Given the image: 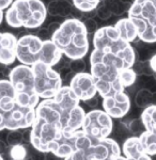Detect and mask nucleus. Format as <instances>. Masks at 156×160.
Returning a JSON list of instances; mask_svg holds the SVG:
<instances>
[{"label": "nucleus", "mask_w": 156, "mask_h": 160, "mask_svg": "<svg viewBox=\"0 0 156 160\" xmlns=\"http://www.w3.org/2000/svg\"><path fill=\"white\" fill-rule=\"evenodd\" d=\"M80 99L70 86H62L53 98L43 99L35 108V118L58 128L62 132L81 129L86 115Z\"/></svg>", "instance_id": "f257e3e1"}, {"label": "nucleus", "mask_w": 156, "mask_h": 160, "mask_svg": "<svg viewBox=\"0 0 156 160\" xmlns=\"http://www.w3.org/2000/svg\"><path fill=\"white\" fill-rule=\"evenodd\" d=\"M90 63L102 62L119 69L131 68L136 61V53L131 43L123 40L114 26L100 28L93 35Z\"/></svg>", "instance_id": "f03ea898"}, {"label": "nucleus", "mask_w": 156, "mask_h": 160, "mask_svg": "<svg viewBox=\"0 0 156 160\" xmlns=\"http://www.w3.org/2000/svg\"><path fill=\"white\" fill-rule=\"evenodd\" d=\"M88 29L85 22L76 18L64 20L55 30L51 41L62 55L71 60H81L89 51Z\"/></svg>", "instance_id": "7ed1b4c3"}, {"label": "nucleus", "mask_w": 156, "mask_h": 160, "mask_svg": "<svg viewBox=\"0 0 156 160\" xmlns=\"http://www.w3.org/2000/svg\"><path fill=\"white\" fill-rule=\"evenodd\" d=\"M62 52L50 40H42L33 34L23 35L17 40L16 59L20 64L32 66L45 63L54 66L61 60Z\"/></svg>", "instance_id": "20e7f679"}, {"label": "nucleus", "mask_w": 156, "mask_h": 160, "mask_svg": "<svg viewBox=\"0 0 156 160\" xmlns=\"http://www.w3.org/2000/svg\"><path fill=\"white\" fill-rule=\"evenodd\" d=\"M47 10L42 0H14L4 13L7 24L12 28L35 29L43 25Z\"/></svg>", "instance_id": "39448f33"}, {"label": "nucleus", "mask_w": 156, "mask_h": 160, "mask_svg": "<svg viewBox=\"0 0 156 160\" xmlns=\"http://www.w3.org/2000/svg\"><path fill=\"white\" fill-rule=\"evenodd\" d=\"M128 18L136 26L139 40L156 42V0H134L128 9Z\"/></svg>", "instance_id": "423d86ee"}, {"label": "nucleus", "mask_w": 156, "mask_h": 160, "mask_svg": "<svg viewBox=\"0 0 156 160\" xmlns=\"http://www.w3.org/2000/svg\"><path fill=\"white\" fill-rule=\"evenodd\" d=\"M9 80L15 90L17 104L23 107L36 108L40 97L35 91L32 66L25 64L16 65L10 72Z\"/></svg>", "instance_id": "0eeeda50"}, {"label": "nucleus", "mask_w": 156, "mask_h": 160, "mask_svg": "<svg viewBox=\"0 0 156 160\" xmlns=\"http://www.w3.org/2000/svg\"><path fill=\"white\" fill-rule=\"evenodd\" d=\"M76 151L80 149L92 160H112L121 155L119 143L110 138H93L79 129L76 132Z\"/></svg>", "instance_id": "6e6552de"}, {"label": "nucleus", "mask_w": 156, "mask_h": 160, "mask_svg": "<svg viewBox=\"0 0 156 160\" xmlns=\"http://www.w3.org/2000/svg\"><path fill=\"white\" fill-rule=\"evenodd\" d=\"M90 73L94 79L97 93L102 96V98L124 91L125 88L121 80L122 69L102 62L90 63Z\"/></svg>", "instance_id": "1a4fd4ad"}, {"label": "nucleus", "mask_w": 156, "mask_h": 160, "mask_svg": "<svg viewBox=\"0 0 156 160\" xmlns=\"http://www.w3.org/2000/svg\"><path fill=\"white\" fill-rule=\"evenodd\" d=\"M34 75L35 91L42 99L53 98L62 88L60 74L53 66L45 63H36L32 65Z\"/></svg>", "instance_id": "9d476101"}, {"label": "nucleus", "mask_w": 156, "mask_h": 160, "mask_svg": "<svg viewBox=\"0 0 156 160\" xmlns=\"http://www.w3.org/2000/svg\"><path fill=\"white\" fill-rule=\"evenodd\" d=\"M113 129L112 118L105 110L94 109L86 113L81 130L93 138H107Z\"/></svg>", "instance_id": "9b49d317"}, {"label": "nucleus", "mask_w": 156, "mask_h": 160, "mask_svg": "<svg viewBox=\"0 0 156 160\" xmlns=\"http://www.w3.org/2000/svg\"><path fill=\"white\" fill-rule=\"evenodd\" d=\"M18 104L16 94L9 79H0V131L6 129V121Z\"/></svg>", "instance_id": "f8f14e48"}, {"label": "nucleus", "mask_w": 156, "mask_h": 160, "mask_svg": "<svg viewBox=\"0 0 156 160\" xmlns=\"http://www.w3.org/2000/svg\"><path fill=\"white\" fill-rule=\"evenodd\" d=\"M70 87L78 98L84 102L94 97L97 93L94 79L91 73H85V72L77 73L72 78Z\"/></svg>", "instance_id": "ddd939ff"}, {"label": "nucleus", "mask_w": 156, "mask_h": 160, "mask_svg": "<svg viewBox=\"0 0 156 160\" xmlns=\"http://www.w3.org/2000/svg\"><path fill=\"white\" fill-rule=\"evenodd\" d=\"M103 108L113 118L125 117L131 109V99L125 92H119L103 98Z\"/></svg>", "instance_id": "4468645a"}, {"label": "nucleus", "mask_w": 156, "mask_h": 160, "mask_svg": "<svg viewBox=\"0 0 156 160\" xmlns=\"http://www.w3.org/2000/svg\"><path fill=\"white\" fill-rule=\"evenodd\" d=\"M17 40L10 32H0V63L11 65L16 60Z\"/></svg>", "instance_id": "2eb2a0df"}, {"label": "nucleus", "mask_w": 156, "mask_h": 160, "mask_svg": "<svg viewBox=\"0 0 156 160\" xmlns=\"http://www.w3.org/2000/svg\"><path fill=\"white\" fill-rule=\"evenodd\" d=\"M114 28L118 31L120 37L129 43L134 42L138 38L136 26L134 25V22L128 17L127 18H122L119 22H117L116 25H114Z\"/></svg>", "instance_id": "dca6fc26"}, {"label": "nucleus", "mask_w": 156, "mask_h": 160, "mask_svg": "<svg viewBox=\"0 0 156 160\" xmlns=\"http://www.w3.org/2000/svg\"><path fill=\"white\" fill-rule=\"evenodd\" d=\"M122 151H123V154L126 158H134V157H138L140 155L145 154L139 137L127 138L123 143Z\"/></svg>", "instance_id": "f3484780"}, {"label": "nucleus", "mask_w": 156, "mask_h": 160, "mask_svg": "<svg viewBox=\"0 0 156 160\" xmlns=\"http://www.w3.org/2000/svg\"><path fill=\"white\" fill-rule=\"evenodd\" d=\"M140 118L143 122L145 130L156 135V105H150L145 107Z\"/></svg>", "instance_id": "a211bd4d"}, {"label": "nucleus", "mask_w": 156, "mask_h": 160, "mask_svg": "<svg viewBox=\"0 0 156 160\" xmlns=\"http://www.w3.org/2000/svg\"><path fill=\"white\" fill-rule=\"evenodd\" d=\"M139 139L141 141L142 148L145 154L149 156L156 155V135L148 130H144L141 135H139Z\"/></svg>", "instance_id": "6ab92c4d"}, {"label": "nucleus", "mask_w": 156, "mask_h": 160, "mask_svg": "<svg viewBox=\"0 0 156 160\" xmlns=\"http://www.w3.org/2000/svg\"><path fill=\"white\" fill-rule=\"evenodd\" d=\"M135 102L140 108H145L152 105V93L147 89H142L138 91L135 97Z\"/></svg>", "instance_id": "aec40b11"}, {"label": "nucleus", "mask_w": 156, "mask_h": 160, "mask_svg": "<svg viewBox=\"0 0 156 160\" xmlns=\"http://www.w3.org/2000/svg\"><path fill=\"white\" fill-rule=\"evenodd\" d=\"M101 0H73L74 7L81 12H91L100 4Z\"/></svg>", "instance_id": "412c9836"}, {"label": "nucleus", "mask_w": 156, "mask_h": 160, "mask_svg": "<svg viewBox=\"0 0 156 160\" xmlns=\"http://www.w3.org/2000/svg\"><path fill=\"white\" fill-rule=\"evenodd\" d=\"M9 156L12 160H25L28 156V148L23 144L10 146Z\"/></svg>", "instance_id": "4be33fe9"}, {"label": "nucleus", "mask_w": 156, "mask_h": 160, "mask_svg": "<svg viewBox=\"0 0 156 160\" xmlns=\"http://www.w3.org/2000/svg\"><path fill=\"white\" fill-rule=\"evenodd\" d=\"M136 78H137V74L132 68L122 69L121 80H122V83H123L124 88H128L133 86V84L135 83V81H136Z\"/></svg>", "instance_id": "5701e85b"}, {"label": "nucleus", "mask_w": 156, "mask_h": 160, "mask_svg": "<svg viewBox=\"0 0 156 160\" xmlns=\"http://www.w3.org/2000/svg\"><path fill=\"white\" fill-rule=\"evenodd\" d=\"M24 135L23 132H20L19 130H9L8 135L6 137V143L9 146H14L22 144L24 141Z\"/></svg>", "instance_id": "b1692460"}, {"label": "nucleus", "mask_w": 156, "mask_h": 160, "mask_svg": "<svg viewBox=\"0 0 156 160\" xmlns=\"http://www.w3.org/2000/svg\"><path fill=\"white\" fill-rule=\"evenodd\" d=\"M127 127H128V130L131 131L132 133H136V135H141L145 130V127L143 125V122H142L141 118L132 120Z\"/></svg>", "instance_id": "393cba45"}, {"label": "nucleus", "mask_w": 156, "mask_h": 160, "mask_svg": "<svg viewBox=\"0 0 156 160\" xmlns=\"http://www.w3.org/2000/svg\"><path fill=\"white\" fill-rule=\"evenodd\" d=\"M47 154L48 153L34 148L32 145H31V149H28V156H29L30 160H46Z\"/></svg>", "instance_id": "a878e982"}, {"label": "nucleus", "mask_w": 156, "mask_h": 160, "mask_svg": "<svg viewBox=\"0 0 156 160\" xmlns=\"http://www.w3.org/2000/svg\"><path fill=\"white\" fill-rule=\"evenodd\" d=\"M14 0H0V10L4 11L8 8H10V6L13 3Z\"/></svg>", "instance_id": "bb28decb"}, {"label": "nucleus", "mask_w": 156, "mask_h": 160, "mask_svg": "<svg viewBox=\"0 0 156 160\" xmlns=\"http://www.w3.org/2000/svg\"><path fill=\"white\" fill-rule=\"evenodd\" d=\"M97 98H96V96L94 97H92V98H90V99H88V100H86V104H87L88 106H90L91 108H95L96 107V105H97Z\"/></svg>", "instance_id": "cd10ccee"}, {"label": "nucleus", "mask_w": 156, "mask_h": 160, "mask_svg": "<svg viewBox=\"0 0 156 160\" xmlns=\"http://www.w3.org/2000/svg\"><path fill=\"white\" fill-rule=\"evenodd\" d=\"M127 160H152L151 156H149L148 154H142L138 157H134V158H126Z\"/></svg>", "instance_id": "c85d7f7f"}, {"label": "nucleus", "mask_w": 156, "mask_h": 160, "mask_svg": "<svg viewBox=\"0 0 156 160\" xmlns=\"http://www.w3.org/2000/svg\"><path fill=\"white\" fill-rule=\"evenodd\" d=\"M150 68L156 75V55H154L150 60Z\"/></svg>", "instance_id": "c756f323"}, {"label": "nucleus", "mask_w": 156, "mask_h": 160, "mask_svg": "<svg viewBox=\"0 0 156 160\" xmlns=\"http://www.w3.org/2000/svg\"><path fill=\"white\" fill-rule=\"evenodd\" d=\"M152 105H156V92L152 93Z\"/></svg>", "instance_id": "7c9ffc66"}, {"label": "nucleus", "mask_w": 156, "mask_h": 160, "mask_svg": "<svg viewBox=\"0 0 156 160\" xmlns=\"http://www.w3.org/2000/svg\"><path fill=\"white\" fill-rule=\"evenodd\" d=\"M3 18H4V13H3V11H1V10H0V25H1Z\"/></svg>", "instance_id": "2f4dec72"}, {"label": "nucleus", "mask_w": 156, "mask_h": 160, "mask_svg": "<svg viewBox=\"0 0 156 160\" xmlns=\"http://www.w3.org/2000/svg\"><path fill=\"white\" fill-rule=\"evenodd\" d=\"M112 160H127V159H126V157H125V156H121V155H120V156L116 157V158L112 159Z\"/></svg>", "instance_id": "473e14b6"}, {"label": "nucleus", "mask_w": 156, "mask_h": 160, "mask_svg": "<svg viewBox=\"0 0 156 160\" xmlns=\"http://www.w3.org/2000/svg\"><path fill=\"white\" fill-rule=\"evenodd\" d=\"M0 160H4L3 156H2V154H0Z\"/></svg>", "instance_id": "72a5a7b5"}, {"label": "nucleus", "mask_w": 156, "mask_h": 160, "mask_svg": "<svg viewBox=\"0 0 156 160\" xmlns=\"http://www.w3.org/2000/svg\"><path fill=\"white\" fill-rule=\"evenodd\" d=\"M63 160H67V159H63Z\"/></svg>", "instance_id": "f704fd0d"}, {"label": "nucleus", "mask_w": 156, "mask_h": 160, "mask_svg": "<svg viewBox=\"0 0 156 160\" xmlns=\"http://www.w3.org/2000/svg\"><path fill=\"white\" fill-rule=\"evenodd\" d=\"M0 154H1V153H0Z\"/></svg>", "instance_id": "c9c22d12"}]
</instances>
